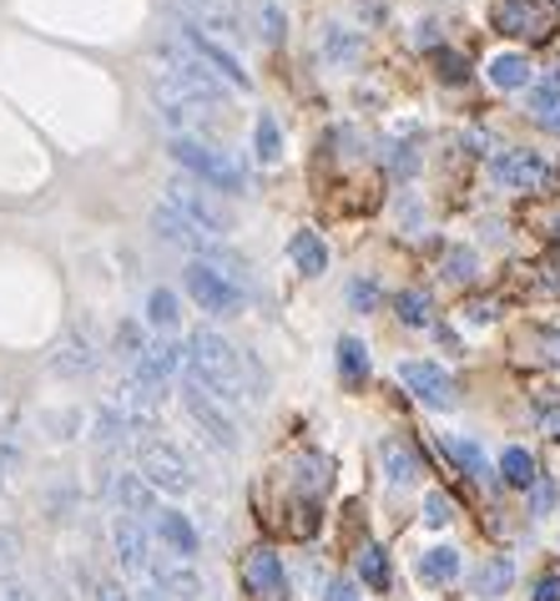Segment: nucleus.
<instances>
[{"label":"nucleus","instance_id":"49530a36","mask_svg":"<svg viewBox=\"0 0 560 601\" xmlns=\"http://www.w3.org/2000/svg\"><path fill=\"white\" fill-rule=\"evenodd\" d=\"M470 319H475V324H489V319H495V303H470Z\"/></svg>","mask_w":560,"mask_h":601},{"label":"nucleus","instance_id":"0eeeda50","mask_svg":"<svg viewBox=\"0 0 560 601\" xmlns=\"http://www.w3.org/2000/svg\"><path fill=\"white\" fill-rule=\"evenodd\" d=\"M556 178V162L546 152H530V147H510V152L495 157V182L510 187V193H540Z\"/></svg>","mask_w":560,"mask_h":601},{"label":"nucleus","instance_id":"2eb2a0df","mask_svg":"<svg viewBox=\"0 0 560 601\" xmlns=\"http://www.w3.org/2000/svg\"><path fill=\"white\" fill-rule=\"evenodd\" d=\"M152 577H157V591H168L172 601H203V577L182 556H172V551L152 556Z\"/></svg>","mask_w":560,"mask_h":601},{"label":"nucleus","instance_id":"b1692460","mask_svg":"<svg viewBox=\"0 0 560 601\" xmlns=\"http://www.w3.org/2000/svg\"><path fill=\"white\" fill-rule=\"evenodd\" d=\"M384 475H389L394 485H414L419 481V460H414V450H409L405 440H384Z\"/></svg>","mask_w":560,"mask_h":601},{"label":"nucleus","instance_id":"3c124183","mask_svg":"<svg viewBox=\"0 0 560 601\" xmlns=\"http://www.w3.org/2000/svg\"><path fill=\"white\" fill-rule=\"evenodd\" d=\"M0 475H6V465H0Z\"/></svg>","mask_w":560,"mask_h":601},{"label":"nucleus","instance_id":"58836bf2","mask_svg":"<svg viewBox=\"0 0 560 601\" xmlns=\"http://www.w3.org/2000/svg\"><path fill=\"white\" fill-rule=\"evenodd\" d=\"M434 66H440L444 82H460V76H465V56H454V51H434Z\"/></svg>","mask_w":560,"mask_h":601},{"label":"nucleus","instance_id":"603ef678","mask_svg":"<svg viewBox=\"0 0 560 601\" xmlns=\"http://www.w3.org/2000/svg\"><path fill=\"white\" fill-rule=\"evenodd\" d=\"M556 359H560V354H556Z\"/></svg>","mask_w":560,"mask_h":601},{"label":"nucleus","instance_id":"a211bd4d","mask_svg":"<svg viewBox=\"0 0 560 601\" xmlns=\"http://www.w3.org/2000/svg\"><path fill=\"white\" fill-rule=\"evenodd\" d=\"M152 526H157V536H162V546H168L172 556H182V561L197 556V530H192V520L182 516V511H157Z\"/></svg>","mask_w":560,"mask_h":601},{"label":"nucleus","instance_id":"a19ab883","mask_svg":"<svg viewBox=\"0 0 560 601\" xmlns=\"http://www.w3.org/2000/svg\"><path fill=\"white\" fill-rule=\"evenodd\" d=\"M530 505H536V511H550V505H556V485L536 481V485H530Z\"/></svg>","mask_w":560,"mask_h":601},{"label":"nucleus","instance_id":"dca6fc26","mask_svg":"<svg viewBox=\"0 0 560 601\" xmlns=\"http://www.w3.org/2000/svg\"><path fill=\"white\" fill-rule=\"evenodd\" d=\"M177 369H182V350L172 344V339H147L142 354H137V364H131V374H137L147 389H162Z\"/></svg>","mask_w":560,"mask_h":601},{"label":"nucleus","instance_id":"72a5a7b5","mask_svg":"<svg viewBox=\"0 0 560 601\" xmlns=\"http://www.w3.org/2000/svg\"><path fill=\"white\" fill-rule=\"evenodd\" d=\"M475 273H480V258L470 248H450V253H444V278H450V283H470Z\"/></svg>","mask_w":560,"mask_h":601},{"label":"nucleus","instance_id":"393cba45","mask_svg":"<svg viewBox=\"0 0 560 601\" xmlns=\"http://www.w3.org/2000/svg\"><path fill=\"white\" fill-rule=\"evenodd\" d=\"M525 111H530L540 127L560 132V86L556 82H536V86H530V101H525Z\"/></svg>","mask_w":560,"mask_h":601},{"label":"nucleus","instance_id":"412c9836","mask_svg":"<svg viewBox=\"0 0 560 601\" xmlns=\"http://www.w3.org/2000/svg\"><path fill=\"white\" fill-rule=\"evenodd\" d=\"M117 501H121V516H131V520L157 516V495L142 475H117Z\"/></svg>","mask_w":560,"mask_h":601},{"label":"nucleus","instance_id":"e433bc0d","mask_svg":"<svg viewBox=\"0 0 560 601\" xmlns=\"http://www.w3.org/2000/svg\"><path fill=\"white\" fill-rule=\"evenodd\" d=\"M258 21H262V41H283V31H288V15H283V6L278 0H262V11H258Z\"/></svg>","mask_w":560,"mask_h":601},{"label":"nucleus","instance_id":"473e14b6","mask_svg":"<svg viewBox=\"0 0 560 601\" xmlns=\"http://www.w3.org/2000/svg\"><path fill=\"white\" fill-rule=\"evenodd\" d=\"M358 577L369 581L374 591H384V587H389V556H384L374 541L364 546V551H358Z\"/></svg>","mask_w":560,"mask_h":601},{"label":"nucleus","instance_id":"de8ad7c7","mask_svg":"<svg viewBox=\"0 0 560 601\" xmlns=\"http://www.w3.org/2000/svg\"><path fill=\"white\" fill-rule=\"evenodd\" d=\"M540 425H546L550 434H560V409H546V415H540Z\"/></svg>","mask_w":560,"mask_h":601},{"label":"nucleus","instance_id":"7ed1b4c3","mask_svg":"<svg viewBox=\"0 0 560 601\" xmlns=\"http://www.w3.org/2000/svg\"><path fill=\"white\" fill-rule=\"evenodd\" d=\"M172 162L187 168L192 178L203 182V187H217V193H243V168L227 152L207 147L203 137H187V132L172 137Z\"/></svg>","mask_w":560,"mask_h":601},{"label":"nucleus","instance_id":"4be33fe9","mask_svg":"<svg viewBox=\"0 0 560 601\" xmlns=\"http://www.w3.org/2000/svg\"><path fill=\"white\" fill-rule=\"evenodd\" d=\"M288 258H293V264H299V273H309V278H319L323 268H329V248H323V238L313 228L293 233V243H288Z\"/></svg>","mask_w":560,"mask_h":601},{"label":"nucleus","instance_id":"37998d69","mask_svg":"<svg viewBox=\"0 0 560 601\" xmlns=\"http://www.w3.org/2000/svg\"><path fill=\"white\" fill-rule=\"evenodd\" d=\"M536 601H560V577H556V571L536 581Z\"/></svg>","mask_w":560,"mask_h":601},{"label":"nucleus","instance_id":"bb28decb","mask_svg":"<svg viewBox=\"0 0 560 601\" xmlns=\"http://www.w3.org/2000/svg\"><path fill=\"white\" fill-rule=\"evenodd\" d=\"M338 374H344L348 385H364V379H369V350H364L358 339H338Z\"/></svg>","mask_w":560,"mask_h":601},{"label":"nucleus","instance_id":"6ab92c4d","mask_svg":"<svg viewBox=\"0 0 560 601\" xmlns=\"http://www.w3.org/2000/svg\"><path fill=\"white\" fill-rule=\"evenodd\" d=\"M51 369L61 374V379H86V374L96 369V350H91V339H66V344H61L56 350V359H51Z\"/></svg>","mask_w":560,"mask_h":601},{"label":"nucleus","instance_id":"ea45409f","mask_svg":"<svg viewBox=\"0 0 560 601\" xmlns=\"http://www.w3.org/2000/svg\"><path fill=\"white\" fill-rule=\"evenodd\" d=\"M0 601H36V597H31V587L21 577H6L0 581Z\"/></svg>","mask_w":560,"mask_h":601},{"label":"nucleus","instance_id":"423d86ee","mask_svg":"<svg viewBox=\"0 0 560 601\" xmlns=\"http://www.w3.org/2000/svg\"><path fill=\"white\" fill-rule=\"evenodd\" d=\"M168 207H172V213L187 217L192 228H203L207 238H227V228H233V217H227L223 207H217L213 197L203 193V182L172 178V182H168Z\"/></svg>","mask_w":560,"mask_h":601},{"label":"nucleus","instance_id":"09e8293b","mask_svg":"<svg viewBox=\"0 0 560 601\" xmlns=\"http://www.w3.org/2000/svg\"><path fill=\"white\" fill-rule=\"evenodd\" d=\"M131 601H172V597H168V591H157V587H147V591H137Z\"/></svg>","mask_w":560,"mask_h":601},{"label":"nucleus","instance_id":"2f4dec72","mask_svg":"<svg viewBox=\"0 0 560 601\" xmlns=\"http://www.w3.org/2000/svg\"><path fill=\"white\" fill-rule=\"evenodd\" d=\"M394 309H399V319H405L409 329L430 324V293H424V289H405L399 299H394Z\"/></svg>","mask_w":560,"mask_h":601},{"label":"nucleus","instance_id":"c85d7f7f","mask_svg":"<svg viewBox=\"0 0 560 601\" xmlns=\"http://www.w3.org/2000/svg\"><path fill=\"white\" fill-rule=\"evenodd\" d=\"M252 147H258L262 162H278L283 157V132H278L273 111H258V127H252Z\"/></svg>","mask_w":560,"mask_h":601},{"label":"nucleus","instance_id":"f257e3e1","mask_svg":"<svg viewBox=\"0 0 560 601\" xmlns=\"http://www.w3.org/2000/svg\"><path fill=\"white\" fill-rule=\"evenodd\" d=\"M187 359H192V374H197L207 389H217L233 409H238V399H262L258 364H252L248 354H238L223 334H213V329H197V334H192Z\"/></svg>","mask_w":560,"mask_h":601},{"label":"nucleus","instance_id":"f704fd0d","mask_svg":"<svg viewBox=\"0 0 560 601\" xmlns=\"http://www.w3.org/2000/svg\"><path fill=\"white\" fill-rule=\"evenodd\" d=\"M147 319H152L157 329L177 324V293H172V289H152V299H147Z\"/></svg>","mask_w":560,"mask_h":601},{"label":"nucleus","instance_id":"c756f323","mask_svg":"<svg viewBox=\"0 0 560 601\" xmlns=\"http://www.w3.org/2000/svg\"><path fill=\"white\" fill-rule=\"evenodd\" d=\"M510 581H515V566L505 561V556H495V561L480 566L475 587H480V597H505V587H510Z\"/></svg>","mask_w":560,"mask_h":601},{"label":"nucleus","instance_id":"1a4fd4ad","mask_svg":"<svg viewBox=\"0 0 560 601\" xmlns=\"http://www.w3.org/2000/svg\"><path fill=\"white\" fill-rule=\"evenodd\" d=\"M399 385H405L414 399H424L430 409H454V405H460V385H454L440 364L405 359V364H399Z\"/></svg>","mask_w":560,"mask_h":601},{"label":"nucleus","instance_id":"4c0bfd02","mask_svg":"<svg viewBox=\"0 0 560 601\" xmlns=\"http://www.w3.org/2000/svg\"><path fill=\"white\" fill-rule=\"evenodd\" d=\"M348 303H354L358 313H369L374 303H379V283H374V278H354V283H348Z\"/></svg>","mask_w":560,"mask_h":601},{"label":"nucleus","instance_id":"9b49d317","mask_svg":"<svg viewBox=\"0 0 560 601\" xmlns=\"http://www.w3.org/2000/svg\"><path fill=\"white\" fill-rule=\"evenodd\" d=\"M172 11H182V21L197 31H217V36H243V11L238 0H172Z\"/></svg>","mask_w":560,"mask_h":601},{"label":"nucleus","instance_id":"a878e982","mask_svg":"<svg viewBox=\"0 0 560 601\" xmlns=\"http://www.w3.org/2000/svg\"><path fill=\"white\" fill-rule=\"evenodd\" d=\"M489 82L500 86V92H520V86H530V61L505 51V56L489 61Z\"/></svg>","mask_w":560,"mask_h":601},{"label":"nucleus","instance_id":"4468645a","mask_svg":"<svg viewBox=\"0 0 560 601\" xmlns=\"http://www.w3.org/2000/svg\"><path fill=\"white\" fill-rule=\"evenodd\" d=\"M111 541H117V561L127 577H147L152 571V541H147V526L131 516L111 520Z\"/></svg>","mask_w":560,"mask_h":601},{"label":"nucleus","instance_id":"f3484780","mask_svg":"<svg viewBox=\"0 0 560 601\" xmlns=\"http://www.w3.org/2000/svg\"><path fill=\"white\" fill-rule=\"evenodd\" d=\"M495 25H500L505 36H525V41L550 36V15H540L536 0H505L500 11H495Z\"/></svg>","mask_w":560,"mask_h":601},{"label":"nucleus","instance_id":"f8f14e48","mask_svg":"<svg viewBox=\"0 0 560 601\" xmlns=\"http://www.w3.org/2000/svg\"><path fill=\"white\" fill-rule=\"evenodd\" d=\"M111 405L121 409V420H127V430H137V434H147L157 425V415H162V389H147L137 374L131 379H121L117 385V399Z\"/></svg>","mask_w":560,"mask_h":601},{"label":"nucleus","instance_id":"5701e85b","mask_svg":"<svg viewBox=\"0 0 560 601\" xmlns=\"http://www.w3.org/2000/svg\"><path fill=\"white\" fill-rule=\"evenodd\" d=\"M454 577H460V551L434 546V551L419 556V581H430V587H450Z\"/></svg>","mask_w":560,"mask_h":601},{"label":"nucleus","instance_id":"cd10ccee","mask_svg":"<svg viewBox=\"0 0 560 601\" xmlns=\"http://www.w3.org/2000/svg\"><path fill=\"white\" fill-rule=\"evenodd\" d=\"M500 475H505V485L530 491V485H536V460H530V450H520V446L505 450V455H500Z\"/></svg>","mask_w":560,"mask_h":601},{"label":"nucleus","instance_id":"ddd939ff","mask_svg":"<svg viewBox=\"0 0 560 601\" xmlns=\"http://www.w3.org/2000/svg\"><path fill=\"white\" fill-rule=\"evenodd\" d=\"M152 233L162 243H172V248L192 253V258H213L217 253V238H207L203 228H192L182 213H172V207H152Z\"/></svg>","mask_w":560,"mask_h":601},{"label":"nucleus","instance_id":"c9c22d12","mask_svg":"<svg viewBox=\"0 0 560 601\" xmlns=\"http://www.w3.org/2000/svg\"><path fill=\"white\" fill-rule=\"evenodd\" d=\"M454 520V501L444 491H430L424 495V526H434V530H444Z\"/></svg>","mask_w":560,"mask_h":601},{"label":"nucleus","instance_id":"8fccbe9b","mask_svg":"<svg viewBox=\"0 0 560 601\" xmlns=\"http://www.w3.org/2000/svg\"><path fill=\"white\" fill-rule=\"evenodd\" d=\"M556 243H560V217H556Z\"/></svg>","mask_w":560,"mask_h":601},{"label":"nucleus","instance_id":"aec40b11","mask_svg":"<svg viewBox=\"0 0 560 601\" xmlns=\"http://www.w3.org/2000/svg\"><path fill=\"white\" fill-rule=\"evenodd\" d=\"M440 446H444V455H450V460H454V465L465 470V475H475V481H480V485H485V481H495V470H489L485 450H480V446H475V440H465V434H444Z\"/></svg>","mask_w":560,"mask_h":601},{"label":"nucleus","instance_id":"79ce46f5","mask_svg":"<svg viewBox=\"0 0 560 601\" xmlns=\"http://www.w3.org/2000/svg\"><path fill=\"white\" fill-rule=\"evenodd\" d=\"M540 289H546V293H560V258L540 264Z\"/></svg>","mask_w":560,"mask_h":601},{"label":"nucleus","instance_id":"39448f33","mask_svg":"<svg viewBox=\"0 0 560 601\" xmlns=\"http://www.w3.org/2000/svg\"><path fill=\"white\" fill-rule=\"evenodd\" d=\"M187 293L197 299V309L203 313H217V319H233V313L243 309V283H233V278L223 273V268L203 264V258H192L187 264Z\"/></svg>","mask_w":560,"mask_h":601},{"label":"nucleus","instance_id":"9d476101","mask_svg":"<svg viewBox=\"0 0 560 601\" xmlns=\"http://www.w3.org/2000/svg\"><path fill=\"white\" fill-rule=\"evenodd\" d=\"M177 41H182V46H187L197 61H203V66L217 76V82H233V86H243V92L252 86V82H248V72H243V61L233 56L227 46H217V41L207 36V31H197V25L182 21V25H177Z\"/></svg>","mask_w":560,"mask_h":601},{"label":"nucleus","instance_id":"f03ea898","mask_svg":"<svg viewBox=\"0 0 560 601\" xmlns=\"http://www.w3.org/2000/svg\"><path fill=\"white\" fill-rule=\"evenodd\" d=\"M182 409H187L192 425H197L217 450H238V409L227 405L217 389H207L197 374L182 379Z\"/></svg>","mask_w":560,"mask_h":601},{"label":"nucleus","instance_id":"7c9ffc66","mask_svg":"<svg viewBox=\"0 0 560 601\" xmlns=\"http://www.w3.org/2000/svg\"><path fill=\"white\" fill-rule=\"evenodd\" d=\"M358 51H364V41H358L354 31H344V25H329V31H323V56L329 61L344 66V61H358Z\"/></svg>","mask_w":560,"mask_h":601},{"label":"nucleus","instance_id":"20e7f679","mask_svg":"<svg viewBox=\"0 0 560 601\" xmlns=\"http://www.w3.org/2000/svg\"><path fill=\"white\" fill-rule=\"evenodd\" d=\"M137 470L152 491H168V495H187L192 491V465L172 440H142L137 450Z\"/></svg>","mask_w":560,"mask_h":601},{"label":"nucleus","instance_id":"c03bdc74","mask_svg":"<svg viewBox=\"0 0 560 601\" xmlns=\"http://www.w3.org/2000/svg\"><path fill=\"white\" fill-rule=\"evenodd\" d=\"M323 601H358L354 581H329V597H323Z\"/></svg>","mask_w":560,"mask_h":601},{"label":"nucleus","instance_id":"a18cd8bd","mask_svg":"<svg viewBox=\"0 0 560 601\" xmlns=\"http://www.w3.org/2000/svg\"><path fill=\"white\" fill-rule=\"evenodd\" d=\"M96 601H131V597L117 587V581H101V587H96Z\"/></svg>","mask_w":560,"mask_h":601},{"label":"nucleus","instance_id":"6e6552de","mask_svg":"<svg viewBox=\"0 0 560 601\" xmlns=\"http://www.w3.org/2000/svg\"><path fill=\"white\" fill-rule=\"evenodd\" d=\"M243 591L252 601H288V571L273 546H252L243 556Z\"/></svg>","mask_w":560,"mask_h":601}]
</instances>
